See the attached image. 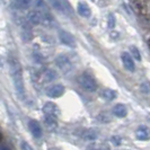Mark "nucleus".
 Here are the masks:
<instances>
[{"label": "nucleus", "mask_w": 150, "mask_h": 150, "mask_svg": "<svg viewBox=\"0 0 150 150\" xmlns=\"http://www.w3.org/2000/svg\"><path fill=\"white\" fill-rule=\"evenodd\" d=\"M9 66H10V75H11V79H13L16 93H17L18 97L23 98L25 96V86H24V80H23L22 68L16 59H10Z\"/></svg>", "instance_id": "nucleus-1"}, {"label": "nucleus", "mask_w": 150, "mask_h": 150, "mask_svg": "<svg viewBox=\"0 0 150 150\" xmlns=\"http://www.w3.org/2000/svg\"><path fill=\"white\" fill-rule=\"evenodd\" d=\"M27 21L32 25H45L49 26L52 23V18L49 11H41L38 9H33L27 14Z\"/></svg>", "instance_id": "nucleus-2"}, {"label": "nucleus", "mask_w": 150, "mask_h": 150, "mask_svg": "<svg viewBox=\"0 0 150 150\" xmlns=\"http://www.w3.org/2000/svg\"><path fill=\"white\" fill-rule=\"evenodd\" d=\"M78 81H79V85L81 86V88L85 89L86 91L93 93V91H95L96 88H97L96 81H95L94 78H93L91 76L88 75V74H83V75H80Z\"/></svg>", "instance_id": "nucleus-3"}, {"label": "nucleus", "mask_w": 150, "mask_h": 150, "mask_svg": "<svg viewBox=\"0 0 150 150\" xmlns=\"http://www.w3.org/2000/svg\"><path fill=\"white\" fill-rule=\"evenodd\" d=\"M55 63H57V67L59 68L63 74L70 72L72 69V64L70 62V59L66 55H59L55 60Z\"/></svg>", "instance_id": "nucleus-4"}, {"label": "nucleus", "mask_w": 150, "mask_h": 150, "mask_svg": "<svg viewBox=\"0 0 150 150\" xmlns=\"http://www.w3.org/2000/svg\"><path fill=\"white\" fill-rule=\"evenodd\" d=\"M43 112H44V115H50V116L55 117V119H58V116L60 115L59 107L54 103H51V102L45 103V105L43 106Z\"/></svg>", "instance_id": "nucleus-5"}, {"label": "nucleus", "mask_w": 150, "mask_h": 150, "mask_svg": "<svg viewBox=\"0 0 150 150\" xmlns=\"http://www.w3.org/2000/svg\"><path fill=\"white\" fill-rule=\"evenodd\" d=\"M59 38H60L61 42L64 45H67V46H70V47H75L76 46V42L74 36L71 34H69L68 32H66V30H59Z\"/></svg>", "instance_id": "nucleus-6"}, {"label": "nucleus", "mask_w": 150, "mask_h": 150, "mask_svg": "<svg viewBox=\"0 0 150 150\" xmlns=\"http://www.w3.org/2000/svg\"><path fill=\"white\" fill-rule=\"evenodd\" d=\"M64 93V87L62 85H53L46 89V95L51 98H58Z\"/></svg>", "instance_id": "nucleus-7"}, {"label": "nucleus", "mask_w": 150, "mask_h": 150, "mask_svg": "<svg viewBox=\"0 0 150 150\" xmlns=\"http://www.w3.org/2000/svg\"><path fill=\"white\" fill-rule=\"evenodd\" d=\"M121 59L123 62V66L125 67L127 70L129 71H134L135 66H134V59L132 58V55H130L128 52H123L121 54Z\"/></svg>", "instance_id": "nucleus-8"}, {"label": "nucleus", "mask_w": 150, "mask_h": 150, "mask_svg": "<svg viewBox=\"0 0 150 150\" xmlns=\"http://www.w3.org/2000/svg\"><path fill=\"white\" fill-rule=\"evenodd\" d=\"M135 137L137 139L141 140V141H146L150 139V129L146 125H140L135 131Z\"/></svg>", "instance_id": "nucleus-9"}, {"label": "nucleus", "mask_w": 150, "mask_h": 150, "mask_svg": "<svg viewBox=\"0 0 150 150\" xmlns=\"http://www.w3.org/2000/svg\"><path fill=\"white\" fill-rule=\"evenodd\" d=\"M28 128H30V133L33 134V137L41 138V135H42V129H41V125H40V123H38V121H34V120L30 121Z\"/></svg>", "instance_id": "nucleus-10"}, {"label": "nucleus", "mask_w": 150, "mask_h": 150, "mask_svg": "<svg viewBox=\"0 0 150 150\" xmlns=\"http://www.w3.org/2000/svg\"><path fill=\"white\" fill-rule=\"evenodd\" d=\"M77 11L78 14L81 16V17H89L91 14V10H90L89 6L85 2H79L78 6H77Z\"/></svg>", "instance_id": "nucleus-11"}, {"label": "nucleus", "mask_w": 150, "mask_h": 150, "mask_svg": "<svg viewBox=\"0 0 150 150\" xmlns=\"http://www.w3.org/2000/svg\"><path fill=\"white\" fill-rule=\"evenodd\" d=\"M113 113H114V115L116 117H125L127 114H128V110L123 104H117V105L114 106Z\"/></svg>", "instance_id": "nucleus-12"}, {"label": "nucleus", "mask_w": 150, "mask_h": 150, "mask_svg": "<svg viewBox=\"0 0 150 150\" xmlns=\"http://www.w3.org/2000/svg\"><path fill=\"white\" fill-rule=\"evenodd\" d=\"M44 123L50 130H54V129H57V127H58L57 119L50 116V115H44Z\"/></svg>", "instance_id": "nucleus-13"}, {"label": "nucleus", "mask_w": 150, "mask_h": 150, "mask_svg": "<svg viewBox=\"0 0 150 150\" xmlns=\"http://www.w3.org/2000/svg\"><path fill=\"white\" fill-rule=\"evenodd\" d=\"M32 2V0H14V6L17 9H24Z\"/></svg>", "instance_id": "nucleus-14"}, {"label": "nucleus", "mask_w": 150, "mask_h": 150, "mask_svg": "<svg viewBox=\"0 0 150 150\" xmlns=\"http://www.w3.org/2000/svg\"><path fill=\"white\" fill-rule=\"evenodd\" d=\"M102 95H103V97L105 98V99H107V100H112V99H114V98L116 97V93L113 91L112 89H105L103 91Z\"/></svg>", "instance_id": "nucleus-15"}, {"label": "nucleus", "mask_w": 150, "mask_h": 150, "mask_svg": "<svg viewBox=\"0 0 150 150\" xmlns=\"http://www.w3.org/2000/svg\"><path fill=\"white\" fill-rule=\"evenodd\" d=\"M83 138H85V139H87V140H94V139H96V138H97V133H96L95 131L90 130V131H87V132L85 133Z\"/></svg>", "instance_id": "nucleus-16"}, {"label": "nucleus", "mask_w": 150, "mask_h": 150, "mask_svg": "<svg viewBox=\"0 0 150 150\" xmlns=\"http://www.w3.org/2000/svg\"><path fill=\"white\" fill-rule=\"evenodd\" d=\"M50 2H51V5L53 6V8H55L57 10L63 11V6H62L60 0H50Z\"/></svg>", "instance_id": "nucleus-17"}, {"label": "nucleus", "mask_w": 150, "mask_h": 150, "mask_svg": "<svg viewBox=\"0 0 150 150\" xmlns=\"http://www.w3.org/2000/svg\"><path fill=\"white\" fill-rule=\"evenodd\" d=\"M131 51H132V58H133V59H135L137 61L141 60V57H140L139 50H138L135 46H132V47H131Z\"/></svg>", "instance_id": "nucleus-18"}, {"label": "nucleus", "mask_w": 150, "mask_h": 150, "mask_svg": "<svg viewBox=\"0 0 150 150\" xmlns=\"http://www.w3.org/2000/svg\"><path fill=\"white\" fill-rule=\"evenodd\" d=\"M44 78L46 81H51L53 79H55V72L54 71H47V72H45Z\"/></svg>", "instance_id": "nucleus-19"}, {"label": "nucleus", "mask_w": 150, "mask_h": 150, "mask_svg": "<svg viewBox=\"0 0 150 150\" xmlns=\"http://www.w3.org/2000/svg\"><path fill=\"white\" fill-rule=\"evenodd\" d=\"M114 26H115V17L114 15H110L108 16V27L113 28Z\"/></svg>", "instance_id": "nucleus-20"}, {"label": "nucleus", "mask_w": 150, "mask_h": 150, "mask_svg": "<svg viewBox=\"0 0 150 150\" xmlns=\"http://www.w3.org/2000/svg\"><path fill=\"white\" fill-rule=\"evenodd\" d=\"M21 149L22 150H34L28 143L26 142V141H22V142H21Z\"/></svg>", "instance_id": "nucleus-21"}, {"label": "nucleus", "mask_w": 150, "mask_h": 150, "mask_svg": "<svg viewBox=\"0 0 150 150\" xmlns=\"http://www.w3.org/2000/svg\"><path fill=\"white\" fill-rule=\"evenodd\" d=\"M112 143L113 144H115V146H119L121 143V138H119V137H114V138H112Z\"/></svg>", "instance_id": "nucleus-22"}, {"label": "nucleus", "mask_w": 150, "mask_h": 150, "mask_svg": "<svg viewBox=\"0 0 150 150\" xmlns=\"http://www.w3.org/2000/svg\"><path fill=\"white\" fill-rule=\"evenodd\" d=\"M0 150H9L7 148V147H1V148H0Z\"/></svg>", "instance_id": "nucleus-23"}, {"label": "nucleus", "mask_w": 150, "mask_h": 150, "mask_svg": "<svg viewBox=\"0 0 150 150\" xmlns=\"http://www.w3.org/2000/svg\"><path fill=\"white\" fill-rule=\"evenodd\" d=\"M47 150H58V149H57V148H49Z\"/></svg>", "instance_id": "nucleus-24"}, {"label": "nucleus", "mask_w": 150, "mask_h": 150, "mask_svg": "<svg viewBox=\"0 0 150 150\" xmlns=\"http://www.w3.org/2000/svg\"><path fill=\"white\" fill-rule=\"evenodd\" d=\"M2 140V135H1V133H0V141Z\"/></svg>", "instance_id": "nucleus-25"}, {"label": "nucleus", "mask_w": 150, "mask_h": 150, "mask_svg": "<svg viewBox=\"0 0 150 150\" xmlns=\"http://www.w3.org/2000/svg\"><path fill=\"white\" fill-rule=\"evenodd\" d=\"M148 45H149V47H150V40H149V42H148Z\"/></svg>", "instance_id": "nucleus-26"}]
</instances>
